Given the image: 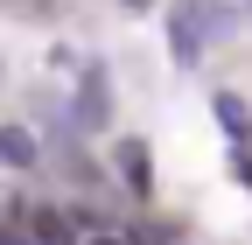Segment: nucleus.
Returning a JSON list of instances; mask_svg holds the SVG:
<instances>
[{
    "label": "nucleus",
    "mask_w": 252,
    "mask_h": 245,
    "mask_svg": "<svg viewBox=\"0 0 252 245\" xmlns=\"http://www.w3.org/2000/svg\"><path fill=\"white\" fill-rule=\"evenodd\" d=\"M126 7H147V0H126Z\"/></svg>",
    "instance_id": "obj_7"
},
{
    "label": "nucleus",
    "mask_w": 252,
    "mask_h": 245,
    "mask_svg": "<svg viewBox=\"0 0 252 245\" xmlns=\"http://www.w3.org/2000/svg\"><path fill=\"white\" fill-rule=\"evenodd\" d=\"M210 112H217V126H224V140H231V147H252V105L238 98V91H217Z\"/></svg>",
    "instance_id": "obj_3"
},
{
    "label": "nucleus",
    "mask_w": 252,
    "mask_h": 245,
    "mask_svg": "<svg viewBox=\"0 0 252 245\" xmlns=\"http://www.w3.org/2000/svg\"><path fill=\"white\" fill-rule=\"evenodd\" d=\"M119 175H126V189L147 196L154 189V161H147V140H119Z\"/></svg>",
    "instance_id": "obj_4"
},
{
    "label": "nucleus",
    "mask_w": 252,
    "mask_h": 245,
    "mask_svg": "<svg viewBox=\"0 0 252 245\" xmlns=\"http://www.w3.org/2000/svg\"><path fill=\"white\" fill-rule=\"evenodd\" d=\"M217 35V0H175L168 7V56L182 70L203 63V42Z\"/></svg>",
    "instance_id": "obj_1"
},
{
    "label": "nucleus",
    "mask_w": 252,
    "mask_h": 245,
    "mask_svg": "<svg viewBox=\"0 0 252 245\" xmlns=\"http://www.w3.org/2000/svg\"><path fill=\"white\" fill-rule=\"evenodd\" d=\"M35 154H42V147H35V133H28V126H14V119H7V126H0V161H7V168H28Z\"/></svg>",
    "instance_id": "obj_5"
},
{
    "label": "nucleus",
    "mask_w": 252,
    "mask_h": 245,
    "mask_svg": "<svg viewBox=\"0 0 252 245\" xmlns=\"http://www.w3.org/2000/svg\"><path fill=\"white\" fill-rule=\"evenodd\" d=\"M105 119H112V84H105L98 63H84L77 70V98H70V133H98Z\"/></svg>",
    "instance_id": "obj_2"
},
{
    "label": "nucleus",
    "mask_w": 252,
    "mask_h": 245,
    "mask_svg": "<svg viewBox=\"0 0 252 245\" xmlns=\"http://www.w3.org/2000/svg\"><path fill=\"white\" fill-rule=\"evenodd\" d=\"M231 175L245 182V189H252V147H231Z\"/></svg>",
    "instance_id": "obj_6"
}]
</instances>
